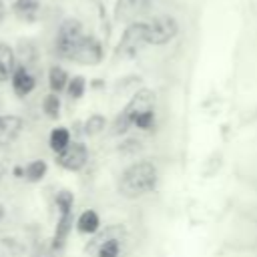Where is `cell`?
<instances>
[{
  "instance_id": "14",
  "label": "cell",
  "mask_w": 257,
  "mask_h": 257,
  "mask_svg": "<svg viewBox=\"0 0 257 257\" xmlns=\"http://www.w3.org/2000/svg\"><path fill=\"white\" fill-rule=\"evenodd\" d=\"M14 50L0 42V82H6L8 78H12V72H14Z\"/></svg>"
},
{
  "instance_id": "10",
  "label": "cell",
  "mask_w": 257,
  "mask_h": 257,
  "mask_svg": "<svg viewBox=\"0 0 257 257\" xmlns=\"http://www.w3.org/2000/svg\"><path fill=\"white\" fill-rule=\"evenodd\" d=\"M34 86H36V78L28 70V66L26 64L16 66L14 72H12V88H14V92L18 96H26V94H30L34 90Z\"/></svg>"
},
{
  "instance_id": "9",
  "label": "cell",
  "mask_w": 257,
  "mask_h": 257,
  "mask_svg": "<svg viewBox=\"0 0 257 257\" xmlns=\"http://www.w3.org/2000/svg\"><path fill=\"white\" fill-rule=\"evenodd\" d=\"M72 60L80 62V64H98L102 60V46H100V42L94 36H84L82 42L78 44Z\"/></svg>"
},
{
  "instance_id": "2",
  "label": "cell",
  "mask_w": 257,
  "mask_h": 257,
  "mask_svg": "<svg viewBox=\"0 0 257 257\" xmlns=\"http://www.w3.org/2000/svg\"><path fill=\"white\" fill-rule=\"evenodd\" d=\"M120 112L139 128H143V131L153 128V124H155V92L149 88L139 90Z\"/></svg>"
},
{
  "instance_id": "6",
  "label": "cell",
  "mask_w": 257,
  "mask_h": 257,
  "mask_svg": "<svg viewBox=\"0 0 257 257\" xmlns=\"http://www.w3.org/2000/svg\"><path fill=\"white\" fill-rule=\"evenodd\" d=\"M120 227H108L92 243L96 257H118L120 255Z\"/></svg>"
},
{
  "instance_id": "5",
  "label": "cell",
  "mask_w": 257,
  "mask_h": 257,
  "mask_svg": "<svg viewBox=\"0 0 257 257\" xmlns=\"http://www.w3.org/2000/svg\"><path fill=\"white\" fill-rule=\"evenodd\" d=\"M145 44H149L147 36V22H131L120 38L118 52L122 56H135Z\"/></svg>"
},
{
  "instance_id": "15",
  "label": "cell",
  "mask_w": 257,
  "mask_h": 257,
  "mask_svg": "<svg viewBox=\"0 0 257 257\" xmlns=\"http://www.w3.org/2000/svg\"><path fill=\"white\" fill-rule=\"evenodd\" d=\"M68 74H66V70L64 68H60V66H52L50 68V72H48V84H50V88H52V92H60V90H64L66 86H68Z\"/></svg>"
},
{
  "instance_id": "12",
  "label": "cell",
  "mask_w": 257,
  "mask_h": 257,
  "mask_svg": "<svg viewBox=\"0 0 257 257\" xmlns=\"http://www.w3.org/2000/svg\"><path fill=\"white\" fill-rule=\"evenodd\" d=\"M12 12L22 22H28V24L36 22V18L40 14V2L38 0H14Z\"/></svg>"
},
{
  "instance_id": "20",
  "label": "cell",
  "mask_w": 257,
  "mask_h": 257,
  "mask_svg": "<svg viewBox=\"0 0 257 257\" xmlns=\"http://www.w3.org/2000/svg\"><path fill=\"white\" fill-rule=\"evenodd\" d=\"M102 128H104V116H100V114H92L84 122V133L86 135H98Z\"/></svg>"
},
{
  "instance_id": "11",
  "label": "cell",
  "mask_w": 257,
  "mask_h": 257,
  "mask_svg": "<svg viewBox=\"0 0 257 257\" xmlns=\"http://www.w3.org/2000/svg\"><path fill=\"white\" fill-rule=\"evenodd\" d=\"M22 131V118L16 114H4L0 116V147H6L14 143V139Z\"/></svg>"
},
{
  "instance_id": "19",
  "label": "cell",
  "mask_w": 257,
  "mask_h": 257,
  "mask_svg": "<svg viewBox=\"0 0 257 257\" xmlns=\"http://www.w3.org/2000/svg\"><path fill=\"white\" fill-rule=\"evenodd\" d=\"M84 88H86V80L82 76H72L68 80V86H66L70 98H80L84 94Z\"/></svg>"
},
{
  "instance_id": "7",
  "label": "cell",
  "mask_w": 257,
  "mask_h": 257,
  "mask_svg": "<svg viewBox=\"0 0 257 257\" xmlns=\"http://www.w3.org/2000/svg\"><path fill=\"white\" fill-rule=\"evenodd\" d=\"M86 159H88V151H86V147L80 145V143H72V145H68L64 151L56 153V163H58L62 169H68V171H78V169H82L84 163H86Z\"/></svg>"
},
{
  "instance_id": "4",
  "label": "cell",
  "mask_w": 257,
  "mask_h": 257,
  "mask_svg": "<svg viewBox=\"0 0 257 257\" xmlns=\"http://www.w3.org/2000/svg\"><path fill=\"white\" fill-rule=\"evenodd\" d=\"M179 32V24L173 16H155L151 22H147V36L149 44H167L169 40L175 38Z\"/></svg>"
},
{
  "instance_id": "17",
  "label": "cell",
  "mask_w": 257,
  "mask_h": 257,
  "mask_svg": "<svg viewBox=\"0 0 257 257\" xmlns=\"http://www.w3.org/2000/svg\"><path fill=\"white\" fill-rule=\"evenodd\" d=\"M68 145H70V135H68V131L64 126H58V128H54L50 133V149L54 153L64 151Z\"/></svg>"
},
{
  "instance_id": "24",
  "label": "cell",
  "mask_w": 257,
  "mask_h": 257,
  "mask_svg": "<svg viewBox=\"0 0 257 257\" xmlns=\"http://www.w3.org/2000/svg\"><path fill=\"white\" fill-rule=\"evenodd\" d=\"M2 173H4V169H2V165H0V181H2Z\"/></svg>"
},
{
  "instance_id": "13",
  "label": "cell",
  "mask_w": 257,
  "mask_h": 257,
  "mask_svg": "<svg viewBox=\"0 0 257 257\" xmlns=\"http://www.w3.org/2000/svg\"><path fill=\"white\" fill-rule=\"evenodd\" d=\"M72 229V209H66V211H60V217H58V223H56V231H54V247L60 249L68 237Z\"/></svg>"
},
{
  "instance_id": "16",
  "label": "cell",
  "mask_w": 257,
  "mask_h": 257,
  "mask_svg": "<svg viewBox=\"0 0 257 257\" xmlns=\"http://www.w3.org/2000/svg\"><path fill=\"white\" fill-rule=\"evenodd\" d=\"M76 227H78L80 233H96L98 227H100V219H98V215L94 211L88 209L78 217V225Z\"/></svg>"
},
{
  "instance_id": "18",
  "label": "cell",
  "mask_w": 257,
  "mask_h": 257,
  "mask_svg": "<svg viewBox=\"0 0 257 257\" xmlns=\"http://www.w3.org/2000/svg\"><path fill=\"white\" fill-rule=\"evenodd\" d=\"M44 173H46V163H44V161H32V163L26 167V171H24V175H26V179H28L30 183L40 181V179L44 177Z\"/></svg>"
},
{
  "instance_id": "1",
  "label": "cell",
  "mask_w": 257,
  "mask_h": 257,
  "mask_svg": "<svg viewBox=\"0 0 257 257\" xmlns=\"http://www.w3.org/2000/svg\"><path fill=\"white\" fill-rule=\"evenodd\" d=\"M155 185H157V167L149 161H141L124 169L118 181V191L128 199H137L141 195L151 193Z\"/></svg>"
},
{
  "instance_id": "23",
  "label": "cell",
  "mask_w": 257,
  "mask_h": 257,
  "mask_svg": "<svg viewBox=\"0 0 257 257\" xmlns=\"http://www.w3.org/2000/svg\"><path fill=\"white\" fill-rule=\"evenodd\" d=\"M2 217H4V207H2V203H0V221H2Z\"/></svg>"
},
{
  "instance_id": "8",
  "label": "cell",
  "mask_w": 257,
  "mask_h": 257,
  "mask_svg": "<svg viewBox=\"0 0 257 257\" xmlns=\"http://www.w3.org/2000/svg\"><path fill=\"white\" fill-rule=\"evenodd\" d=\"M151 6V0H116L114 4V18L120 22H137Z\"/></svg>"
},
{
  "instance_id": "21",
  "label": "cell",
  "mask_w": 257,
  "mask_h": 257,
  "mask_svg": "<svg viewBox=\"0 0 257 257\" xmlns=\"http://www.w3.org/2000/svg\"><path fill=\"white\" fill-rule=\"evenodd\" d=\"M58 110H60V100H58L56 92H52V94H48L44 98V112L50 118H54V116H58Z\"/></svg>"
},
{
  "instance_id": "3",
  "label": "cell",
  "mask_w": 257,
  "mask_h": 257,
  "mask_svg": "<svg viewBox=\"0 0 257 257\" xmlns=\"http://www.w3.org/2000/svg\"><path fill=\"white\" fill-rule=\"evenodd\" d=\"M84 36L86 34L82 32L80 20H76V18L62 20V24L58 26V32H56V52H58V56L72 60V56H74V52H76V48H78V44L82 42Z\"/></svg>"
},
{
  "instance_id": "22",
  "label": "cell",
  "mask_w": 257,
  "mask_h": 257,
  "mask_svg": "<svg viewBox=\"0 0 257 257\" xmlns=\"http://www.w3.org/2000/svg\"><path fill=\"white\" fill-rule=\"evenodd\" d=\"M4 14H6V10H4V2L0 0V24H2V20H4Z\"/></svg>"
}]
</instances>
